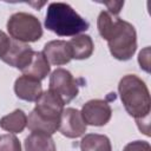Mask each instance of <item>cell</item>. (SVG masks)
I'll list each match as a JSON object with an SVG mask.
<instances>
[{"label": "cell", "instance_id": "obj_9", "mask_svg": "<svg viewBox=\"0 0 151 151\" xmlns=\"http://www.w3.org/2000/svg\"><path fill=\"white\" fill-rule=\"evenodd\" d=\"M33 53H34V51L27 44L20 42L17 40H12L7 52L0 59L4 60L9 66H13V67L22 71L31 63Z\"/></svg>", "mask_w": 151, "mask_h": 151}, {"label": "cell", "instance_id": "obj_3", "mask_svg": "<svg viewBox=\"0 0 151 151\" xmlns=\"http://www.w3.org/2000/svg\"><path fill=\"white\" fill-rule=\"evenodd\" d=\"M64 103L50 90L41 93L35 101L34 110L27 118V126L32 132H41L52 136L58 129Z\"/></svg>", "mask_w": 151, "mask_h": 151}, {"label": "cell", "instance_id": "obj_2", "mask_svg": "<svg viewBox=\"0 0 151 151\" xmlns=\"http://www.w3.org/2000/svg\"><path fill=\"white\" fill-rule=\"evenodd\" d=\"M118 91L126 112L136 119L138 125L145 123L149 126L151 98L145 83L136 74H126L120 79Z\"/></svg>", "mask_w": 151, "mask_h": 151}, {"label": "cell", "instance_id": "obj_11", "mask_svg": "<svg viewBox=\"0 0 151 151\" xmlns=\"http://www.w3.org/2000/svg\"><path fill=\"white\" fill-rule=\"evenodd\" d=\"M14 92L18 98L26 101H37L42 93V86L40 80L29 77L21 76L14 83Z\"/></svg>", "mask_w": 151, "mask_h": 151}, {"label": "cell", "instance_id": "obj_7", "mask_svg": "<svg viewBox=\"0 0 151 151\" xmlns=\"http://www.w3.org/2000/svg\"><path fill=\"white\" fill-rule=\"evenodd\" d=\"M80 113L86 125L103 126L111 119L112 110L107 101L101 99H92L83 105Z\"/></svg>", "mask_w": 151, "mask_h": 151}, {"label": "cell", "instance_id": "obj_12", "mask_svg": "<svg viewBox=\"0 0 151 151\" xmlns=\"http://www.w3.org/2000/svg\"><path fill=\"white\" fill-rule=\"evenodd\" d=\"M67 44L71 50L72 59H78V60L87 59L88 57H91L94 50L92 38L87 34L76 35L70 41H67Z\"/></svg>", "mask_w": 151, "mask_h": 151}, {"label": "cell", "instance_id": "obj_6", "mask_svg": "<svg viewBox=\"0 0 151 151\" xmlns=\"http://www.w3.org/2000/svg\"><path fill=\"white\" fill-rule=\"evenodd\" d=\"M64 104L72 101L79 92V85L72 73L65 68H57L50 77V88Z\"/></svg>", "mask_w": 151, "mask_h": 151}, {"label": "cell", "instance_id": "obj_4", "mask_svg": "<svg viewBox=\"0 0 151 151\" xmlns=\"http://www.w3.org/2000/svg\"><path fill=\"white\" fill-rule=\"evenodd\" d=\"M45 27L59 37H76L88 28V22L68 4L52 2L47 7Z\"/></svg>", "mask_w": 151, "mask_h": 151}, {"label": "cell", "instance_id": "obj_10", "mask_svg": "<svg viewBox=\"0 0 151 151\" xmlns=\"http://www.w3.org/2000/svg\"><path fill=\"white\" fill-rule=\"evenodd\" d=\"M42 54L47 59L48 64H52L55 66L65 65L70 63L72 59L70 46L67 41H64V40H52L45 44Z\"/></svg>", "mask_w": 151, "mask_h": 151}, {"label": "cell", "instance_id": "obj_15", "mask_svg": "<svg viewBox=\"0 0 151 151\" xmlns=\"http://www.w3.org/2000/svg\"><path fill=\"white\" fill-rule=\"evenodd\" d=\"M27 125V116L22 110H14L0 119V127L11 133H20Z\"/></svg>", "mask_w": 151, "mask_h": 151}, {"label": "cell", "instance_id": "obj_18", "mask_svg": "<svg viewBox=\"0 0 151 151\" xmlns=\"http://www.w3.org/2000/svg\"><path fill=\"white\" fill-rule=\"evenodd\" d=\"M123 151H151V146L147 142L144 140H134L129 143Z\"/></svg>", "mask_w": 151, "mask_h": 151}, {"label": "cell", "instance_id": "obj_19", "mask_svg": "<svg viewBox=\"0 0 151 151\" xmlns=\"http://www.w3.org/2000/svg\"><path fill=\"white\" fill-rule=\"evenodd\" d=\"M138 63L144 71L150 72V47H145L143 51H140L138 55Z\"/></svg>", "mask_w": 151, "mask_h": 151}, {"label": "cell", "instance_id": "obj_8", "mask_svg": "<svg viewBox=\"0 0 151 151\" xmlns=\"http://www.w3.org/2000/svg\"><path fill=\"white\" fill-rule=\"evenodd\" d=\"M60 133L67 138H78L86 131V124L81 117L80 111L73 107L64 109L60 116L59 129Z\"/></svg>", "mask_w": 151, "mask_h": 151}, {"label": "cell", "instance_id": "obj_1", "mask_svg": "<svg viewBox=\"0 0 151 151\" xmlns=\"http://www.w3.org/2000/svg\"><path fill=\"white\" fill-rule=\"evenodd\" d=\"M99 34L107 41L110 53L118 60L132 58L137 50V33L130 22L109 11H101L97 21Z\"/></svg>", "mask_w": 151, "mask_h": 151}, {"label": "cell", "instance_id": "obj_17", "mask_svg": "<svg viewBox=\"0 0 151 151\" xmlns=\"http://www.w3.org/2000/svg\"><path fill=\"white\" fill-rule=\"evenodd\" d=\"M0 151H21L19 139L14 134H4L0 137Z\"/></svg>", "mask_w": 151, "mask_h": 151}, {"label": "cell", "instance_id": "obj_5", "mask_svg": "<svg viewBox=\"0 0 151 151\" xmlns=\"http://www.w3.org/2000/svg\"><path fill=\"white\" fill-rule=\"evenodd\" d=\"M7 31L13 40L25 44L38 41L42 35L40 21L34 15L25 12H18L9 17Z\"/></svg>", "mask_w": 151, "mask_h": 151}, {"label": "cell", "instance_id": "obj_13", "mask_svg": "<svg viewBox=\"0 0 151 151\" xmlns=\"http://www.w3.org/2000/svg\"><path fill=\"white\" fill-rule=\"evenodd\" d=\"M50 71H51L50 64H48L47 59L45 58V55L42 54V52H35L34 51L31 63L21 72L25 76L33 77V78L41 81L42 79H45L48 76Z\"/></svg>", "mask_w": 151, "mask_h": 151}, {"label": "cell", "instance_id": "obj_20", "mask_svg": "<svg viewBox=\"0 0 151 151\" xmlns=\"http://www.w3.org/2000/svg\"><path fill=\"white\" fill-rule=\"evenodd\" d=\"M11 41H12V39L5 32H2L0 29V58L7 52L9 45H11Z\"/></svg>", "mask_w": 151, "mask_h": 151}, {"label": "cell", "instance_id": "obj_14", "mask_svg": "<svg viewBox=\"0 0 151 151\" xmlns=\"http://www.w3.org/2000/svg\"><path fill=\"white\" fill-rule=\"evenodd\" d=\"M25 151H57L53 138L41 132H32L25 139Z\"/></svg>", "mask_w": 151, "mask_h": 151}, {"label": "cell", "instance_id": "obj_16", "mask_svg": "<svg viewBox=\"0 0 151 151\" xmlns=\"http://www.w3.org/2000/svg\"><path fill=\"white\" fill-rule=\"evenodd\" d=\"M81 151H112L110 139L104 134L88 133L80 142Z\"/></svg>", "mask_w": 151, "mask_h": 151}, {"label": "cell", "instance_id": "obj_21", "mask_svg": "<svg viewBox=\"0 0 151 151\" xmlns=\"http://www.w3.org/2000/svg\"><path fill=\"white\" fill-rule=\"evenodd\" d=\"M106 7H107V11L114 15H118V13L120 12L122 7L124 6V1H119V2H116V1H111V2H105L104 4Z\"/></svg>", "mask_w": 151, "mask_h": 151}]
</instances>
